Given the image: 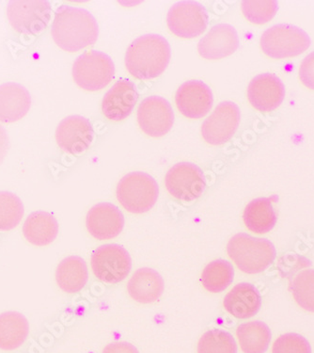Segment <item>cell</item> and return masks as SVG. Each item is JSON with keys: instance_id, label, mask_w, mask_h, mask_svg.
Here are the masks:
<instances>
[{"instance_id": "e0dca14e", "label": "cell", "mask_w": 314, "mask_h": 353, "mask_svg": "<svg viewBox=\"0 0 314 353\" xmlns=\"http://www.w3.org/2000/svg\"><path fill=\"white\" fill-rule=\"evenodd\" d=\"M238 46L236 28L228 24H218L200 41L198 52L205 60H220L233 55Z\"/></svg>"}, {"instance_id": "d4e9b609", "label": "cell", "mask_w": 314, "mask_h": 353, "mask_svg": "<svg viewBox=\"0 0 314 353\" xmlns=\"http://www.w3.org/2000/svg\"><path fill=\"white\" fill-rule=\"evenodd\" d=\"M30 324L22 314L5 312L0 315V350H14L28 339Z\"/></svg>"}, {"instance_id": "7402d4cb", "label": "cell", "mask_w": 314, "mask_h": 353, "mask_svg": "<svg viewBox=\"0 0 314 353\" xmlns=\"http://www.w3.org/2000/svg\"><path fill=\"white\" fill-rule=\"evenodd\" d=\"M23 233L30 244L38 247L48 246L58 236V221L52 214L45 211H36L25 220Z\"/></svg>"}, {"instance_id": "5bb4252c", "label": "cell", "mask_w": 314, "mask_h": 353, "mask_svg": "<svg viewBox=\"0 0 314 353\" xmlns=\"http://www.w3.org/2000/svg\"><path fill=\"white\" fill-rule=\"evenodd\" d=\"M87 232L98 241H109L122 233L125 217L122 211L109 203L95 205L87 214Z\"/></svg>"}, {"instance_id": "4fadbf2b", "label": "cell", "mask_w": 314, "mask_h": 353, "mask_svg": "<svg viewBox=\"0 0 314 353\" xmlns=\"http://www.w3.org/2000/svg\"><path fill=\"white\" fill-rule=\"evenodd\" d=\"M94 132L92 123L82 116H69L61 121L56 131V140L61 150L81 154L91 146Z\"/></svg>"}, {"instance_id": "4dcf8cb0", "label": "cell", "mask_w": 314, "mask_h": 353, "mask_svg": "<svg viewBox=\"0 0 314 353\" xmlns=\"http://www.w3.org/2000/svg\"><path fill=\"white\" fill-rule=\"evenodd\" d=\"M242 12L252 24H266L276 15L279 5L275 0L269 1H243Z\"/></svg>"}, {"instance_id": "cb8c5ba5", "label": "cell", "mask_w": 314, "mask_h": 353, "mask_svg": "<svg viewBox=\"0 0 314 353\" xmlns=\"http://www.w3.org/2000/svg\"><path fill=\"white\" fill-rule=\"evenodd\" d=\"M244 225L255 234H266L277 223V214L273 208L271 198H258L251 201L244 211Z\"/></svg>"}, {"instance_id": "1f68e13d", "label": "cell", "mask_w": 314, "mask_h": 353, "mask_svg": "<svg viewBox=\"0 0 314 353\" xmlns=\"http://www.w3.org/2000/svg\"><path fill=\"white\" fill-rule=\"evenodd\" d=\"M272 353H311L308 340L297 334H285L275 341Z\"/></svg>"}, {"instance_id": "7a4b0ae2", "label": "cell", "mask_w": 314, "mask_h": 353, "mask_svg": "<svg viewBox=\"0 0 314 353\" xmlns=\"http://www.w3.org/2000/svg\"><path fill=\"white\" fill-rule=\"evenodd\" d=\"M171 56V46L166 39L157 34L141 36L126 51V69L140 81L156 79L166 70Z\"/></svg>"}, {"instance_id": "3957f363", "label": "cell", "mask_w": 314, "mask_h": 353, "mask_svg": "<svg viewBox=\"0 0 314 353\" xmlns=\"http://www.w3.org/2000/svg\"><path fill=\"white\" fill-rule=\"evenodd\" d=\"M227 252L238 269L248 274L264 272L276 259V250L269 239L253 238L244 233L230 239Z\"/></svg>"}, {"instance_id": "6da1fadb", "label": "cell", "mask_w": 314, "mask_h": 353, "mask_svg": "<svg viewBox=\"0 0 314 353\" xmlns=\"http://www.w3.org/2000/svg\"><path fill=\"white\" fill-rule=\"evenodd\" d=\"M51 35L63 50L77 52L96 42L99 28L95 18L86 10L61 6L56 10Z\"/></svg>"}, {"instance_id": "9c48e42d", "label": "cell", "mask_w": 314, "mask_h": 353, "mask_svg": "<svg viewBox=\"0 0 314 353\" xmlns=\"http://www.w3.org/2000/svg\"><path fill=\"white\" fill-rule=\"evenodd\" d=\"M165 184L172 197L185 203L199 199L206 188L202 170L189 162H182L169 169Z\"/></svg>"}, {"instance_id": "5b68a950", "label": "cell", "mask_w": 314, "mask_h": 353, "mask_svg": "<svg viewBox=\"0 0 314 353\" xmlns=\"http://www.w3.org/2000/svg\"><path fill=\"white\" fill-rule=\"evenodd\" d=\"M260 45L267 57L282 60L300 56L308 50L311 39L307 33L295 26L280 24L262 33Z\"/></svg>"}, {"instance_id": "30bf717a", "label": "cell", "mask_w": 314, "mask_h": 353, "mask_svg": "<svg viewBox=\"0 0 314 353\" xmlns=\"http://www.w3.org/2000/svg\"><path fill=\"white\" fill-rule=\"evenodd\" d=\"M167 23L174 35L182 39L199 37L205 32L208 15L205 7L195 1H181L169 9Z\"/></svg>"}, {"instance_id": "83f0119b", "label": "cell", "mask_w": 314, "mask_h": 353, "mask_svg": "<svg viewBox=\"0 0 314 353\" xmlns=\"http://www.w3.org/2000/svg\"><path fill=\"white\" fill-rule=\"evenodd\" d=\"M24 216V205L19 197L12 192H0V231L17 228Z\"/></svg>"}, {"instance_id": "ffe728a7", "label": "cell", "mask_w": 314, "mask_h": 353, "mask_svg": "<svg viewBox=\"0 0 314 353\" xmlns=\"http://www.w3.org/2000/svg\"><path fill=\"white\" fill-rule=\"evenodd\" d=\"M223 305L225 310L234 318L251 319L261 309L262 298L253 285L241 283L225 296Z\"/></svg>"}, {"instance_id": "8992f818", "label": "cell", "mask_w": 314, "mask_h": 353, "mask_svg": "<svg viewBox=\"0 0 314 353\" xmlns=\"http://www.w3.org/2000/svg\"><path fill=\"white\" fill-rule=\"evenodd\" d=\"M115 66L105 53L91 50L82 54L73 65L74 81L87 92L104 89L114 79Z\"/></svg>"}, {"instance_id": "9a60e30c", "label": "cell", "mask_w": 314, "mask_h": 353, "mask_svg": "<svg viewBox=\"0 0 314 353\" xmlns=\"http://www.w3.org/2000/svg\"><path fill=\"white\" fill-rule=\"evenodd\" d=\"M284 97V85L273 74H259L249 85V101L255 110L261 112H270L278 109Z\"/></svg>"}, {"instance_id": "f1b7e54d", "label": "cell", "mask_w": 314, "mask_h": 353, "mask_svg": "<svg viewBox=\"0 0 314 353\" xmlns=\"http://www.w3.org/2000/svg\"><path fill=\"white\" fill-rule=\"evenodd\" d=\"M198 353H238V344L230 332L211 330L200 337Z\"/></svg>"}, {"instance_id": "f546056e", "label": "cell", "mask_w": 314, "mask_h": 353, "mask_svg": "<svg viewBox=\"0 0 314 353\" xmlns=\"http://www.w3.org/2000/svg\"><path fill=\"white\" fill-rule=\"evenodd\" d=\"M290 291L301 308L314 313V270L298 273L291 281Z\"/></svg>"}, {"instance_id": "8fae6325", "label": "cell", "mask_w": 314, "mask_h": 353, "mask_svg": "<svg viewBox=\"0 0 314 353\" xmlns=\"http://www.w3.org/2000/svg\"><path fill=\"white\" fill-rule=\"evenodd\" d=\"M241 113L233 102H221L202 125V135L211 145H220L231 140L240 123Z\"/></svg>"}, {"instance_id": "2e32d148", "label": "cell", "mask_w": 314, "mask_h": 353, "mask_svg": "<svg viewBox=\"0 0 314 353\" xmlns=\"http://www.w3.org/2000/svg\"><path fill=\"white\" fill-rule=\"evenodd\" d=\"M175 101L185 117L200 119L212 109L213 97L210 88L202 81H190L180 86Z\"/></svg>"}, {"instance_id": "d6a6232c", "label": "cell", "mask_w": 314, "mask_h": 353, "mask_svg": "<svg viewBox=\"0 0 314 353\" xmlns=\"http://www.w3.org/2000/svg\"><path fill=\"white\" fill-rule=\"evenodd\" d=\"M300 79L304 86L314 91V52L308 54L301 63Z\"/></svg>"}, {"instance_id": "7c38bea8", "label": "cell", "mask_w": 314, "mask_h": 353, "mask_svg": "<svg viewBox=\"0 0 314 353\" xmlns=\"http://www.w3.org/2000/svg\"><path fill=\"white\" fill-rule=\"evenodd\" d=\"M138 123L146 135L153 138L166 135L174 123L171 104L163 97L156 95L146 98L138 107Z\"/></svg>"}, {"instance_id": "ac0fdd59", "label": "cell", "mask_w": 314, "mask_h": 353, "mask_svg": "<svg viewBox=\"0 0 314 353\" xmlns=\"http://www.w3.org/2000/svg\"><path fill=\"white\" fill-rule=\"evenodd\" d=\"M138 94L129 79H121L105 94L102 103L103 114L113 122L125 120L133 112Z\"/></svg>"}, {"instance_id": "277c9868", "label": "cell", "mask_w": 314, "mask_h": 353, "mask_svg": "<svg viewBox=\"0 0 314 353\" xmlns=\"http://www.w3.org/2000/svg\"><path fill=\"white\" fill-rule=\"evenodd\" d=\"M159 188L156 180L145 172H135L125 175L117 185V198L128 212H148L158 199Z\"/></svg>"}, {"instance_id": "603a6c76", "label": "cell", "mask_w": 314, "mask_h": 353, "mask_svg": "<svg viewBox=\"0 0 314 353\" xmlns=\"http://www.w3.org/2000/svg\"><path fill=\"white\" fill-rule=\"evenodd\" d=\"M89 272L86 262L81 257L71 256L60 263L56 272V281L61 290L76 293L86 285Z\"/></svg>"}, {"instance_id": "836d02e7", "label": "cell", "mask_w": 314, "mask_h": 353, "mask_svg": "<svg viewBox=\"0 0 314 353\" xmlns=\"http://www.w3.org/2000/svg\"><path fill=\"white\" fill-rule=\"evenodd\" d=\"M102 353H140L135 346L127 342H115L107 345Z\"/></svg>"}, {"instance_id": "44dd1931", "label": "cell", "mask_w": 314, "mask_h": 353, "mask_svg": "<svg viewBox=\"0 0 314 353\" xmlns=\"http://www.w3.org/2000/svg\"><path fill=\"white\" fill-rule=\"evenodd\" d=\"M163 278L156 270L143 268L136 270L127 283V290L134 301L143 305L156 303L163 295Z\"/></svg>"}, {"instance_id": "4316f807", "label": "cell", "mask_w": 314, "mask_h": 353, "mask_svg": "<svg viewBox=\"0 0 314 353\" xmlns=\"http://www.w3.org/2000/svg\"><path fill=\"white\" fill-rule=\"evenodd\" d=\"M234 269L227 260L218 259L209 263L202 273L203 288L211 293H220L233 283Z\"/></svg>"}, {"instance_id": "52a82bcc", "label": "cell", "mask_w": 314, "mask_h": 353, "mask_svg": "<svg viewBox=\"0 0 314 353\" xmlns=\"http://www.w3.org/2000/svg\"><path fill=\"white\" fill-rule=\"evenodd\" d=\"M91 265L97 279L107 283H118L129 274L132 260L128 252L120 245L105 244L95 250Z\"/></svg>"}, {"instance_id": "ba28073f", "label": "cell", "mask_w": 314, "mask_h": 353, "mask_svg": "<svg viewBox=\"0 0 314 353\" xmlns=\"http://www.w3.org/2000/svg\"><path fill=\"white\" fill-rule=\"evenodd\" d=\"M8 19L12 27L22 34L36 35L43 32L51 19V6L45 0L10 1Z\"/></svg>"}, {"instance_id": "d6986e66", "label": "cell", "mask_w": 314, "mask_h": 353, "mask_svg": "<svg viewBox=\"0 0 314 353\" xmlns=\"http://www.w3.org/2000/svg\"><path fill=\"white\" fill-rule=\"evenodd\" d=\"M32 97L22 85L8 82L0 85V122L12 123L30 112Z\"/></svg>"}, {"instance_id": "e575fe53", "label": "cell", "mask_w": 314, "mask_h": 353, "mask_svg": "<svg viewBox=\"0 0 314 353\" xmlns=\"http://www.w3.org/2000/svg\"><path fill=\"white\" fill-rule=\"evenodd\" d=\"M10 149V140L7 131L0 125V165L3 162L5 157Z\"/></svg>"}, {"instance_id": "484cf974", "label": "cell", "mask_w": 314, "mask_h": 353, "mask_svg": "<svg viewBox=\"0 0 314 353\" xmlns=\"http://www.w3.org/2000/svg\"><path fill=\"white\" fill-rule=\"evenodd\" d=\"M239 344L244 353H264L271 341V331L262 321H249L236 330Z\"/></svg>"}]
</instances>
